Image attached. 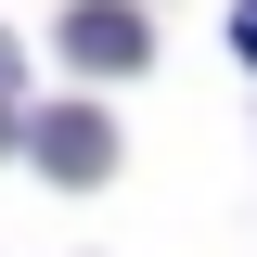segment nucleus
I'll list each match as a JSON object with an SVG mask.
<instances>
[{
	"mask_svg": "<svg viewBox=\"0 0 257 257\" xmlns=\"http://www.w3.org/2000/svg\"><path fill=\"white\" fill-rule=\"evenodd\" d=\"M231 39H244V64H257V0H231Z\"/></svg>",
	"mask_w": 257,
	"mask_h": 257,
	"instance_id": "20e7f679",
	"label": "nucleus"
},
{
	"mask_svg": "<svg viewBox=\"0 0 257 257\" xmlns=\"http://www.w3.org/2000/svg\"><path fill=\"white\" fill-rule=\"evenodd\" d=\"M142 52H155V39H142V13H128V0H77V13H64V64H90V77H128Z\"/></svg>",
	"mask_w": 257,
	"mask_h": 257,
	"instance_id": "f257e3e1",
	"label": "nucleus"
},
{
	"mask_svg": "<svg viewBox=\"0 0 257 257\" xmlns=\"http://www.w3.org/2000/svg\"><path fill=\"white\" fill-rule=\"evenodd\" d=\"M0 142H13V39H0Z\"/></svg>",
	"mask_w": 257,
	"mask_h": 257,
	"instance_id": "7ed1b4c3",
	"label": "nucleus"
},
{
	"mask_svg": "<svg viewBox=\"0 0 257 257\" xmlns=\"http://www.w3.org/2000/svg\"><path fill=\"white\" fill-rule=\"evenodd\" d=\"M39 167H52V180H103V167H116V128L64 103V116H39Z\"/></svg>",
	"mask_w": 257,
	"mask_h": 257,
	"instance_id": "f03ea898",
	"label": "nucleus"
}]
</instances>
